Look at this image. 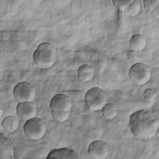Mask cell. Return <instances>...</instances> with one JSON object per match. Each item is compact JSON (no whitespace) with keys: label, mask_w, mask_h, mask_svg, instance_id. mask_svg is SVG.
I'll return each mask as SVG.
<instances>
[{"label":"cell","mask_w":159,"mask_h":159,"mask_svg":"<svg viewBox=\"0 0 159 159\" xmlns=\"http://www.w3.org/2000/svg\"><path fill=\"white\" fill-rule=\"evenodd\" d=\"M159 4L158 0H145L143 1V6L145 9L152 12V11L155 8V7Z\"/></svg>","instance_id":"20"},{"label":"cell","mask_w":159,"mask_h":159,"mask_svg":"<svg viewBox=\"0 0 159 159\" xmlns=\"http://www.w3.org/2000/svg\"><path fill=\"white\" fill-rule=\"evenodd\" d=\"M101 110L102 114L104 118L109 120L115 118L118 113L117 107L112 102L106 103L101 109Z\"/></svg>","instance_id":"15"},{"label":"cell","mask_w":159,"mask_h":159,"mask_svg":"<svg viewBox=\"0 0 159 159\" xmlns=\"http://www.w3.org/2000/svg\"><path fill=\"white\" fill-rule=\"evenodd\" d=\"M50 107L52 111H70L72 101L70 98L65 94H57L51 99Z\"/></svg>","instance_id":"8"},{"label":"cell","mask_w":159,"mask_h":159,"mask_svg":"<svg viewBox=\"0 0 159 159\" xmlns=\"http://www.w3.org/2000/svg\"><path fill=\"white\" fill-rule=\"evenodd\" d=\"M17 116L24 120H28L35 117L37 107L32 101L19 102L16 107Z\"/></svg>","instance_id":"9"},{"label":"cell","mask_w":159,"mask_h":159,"mask_svg":"<svg viewBox=\"0 0 159 159\" xmlns=\"http://www.w3.org/2000/svg\"><path fill=\"white\" fill-rule=\"evenodd\" d=\"M129 77L136 84L142 86L150 80L151 78V71L149 67L145 64L136 63L129 68Z\"/></svg>","instance_id":"5"},{"label":"cell","mask_w":159,"mask_h":159,"mask_svg":"<svg viewBox=\"0 0 159 159\" xmlns=\"http://www.w3.org/2000/svg\"><path fill=\"white\" fill-rule=\"evenodd\" d=\"M89 155L94 159H104L109 153V149L107 144L102 140H94L88 146Z\"/></svg>","instance_id":"7"},{"label":"cell","mask_w":159,"mask_h":159,"mask_svg":"<svg viewBox=\"0 0 159 159\" xmlns=\"http://www.w3.org/2000/svg\"><path fill=\"white\" fill-rule=\"evenodd\" d=\"M152 15L157 19L159 18V4L157 5L155 8L151 12Z\"/></svg>","instance_id":"21"},{"label":"cell","mask_w":159,"mask_h":159,"mask_svg":"<svg viewBox=\"0 0 159 159\" xmlns=\"http://www.w3.org/2000/svg\"><path fill=\"white\" fill-rule=\"evenodd\" d=\"M140 9V3L135 0H132V2L125 9L124 13L129 16L134 17L139 13Z\"/></svg>","instance_id":"16"},{"label":"cell","mask_w":159,"mask_h":159,"mask_svg":"<svg viewBox=\"0 0 159 159\" xmlns=\"http://www.w3.org/2000/svg\"><path fill=\"white\" fill-rule=\"evenodd\" d=\"M129 126L134 136L149 140L156 135L158 121L150 111L141 109L130 116Z\"/></svg>","instance_id":"1"},{"label":"cell","mask_w":159,"mask_h":159,"mask_svg":"<svg viewBox=\"0 0 159 159\" xmlns=\"http://www.w3.org/2000/svg\"><path fill=\"white\" fill-rule=\"evenodd\" d=\"M2 126L4 129L9 132H13L19 126V120L12 116H8L4 118L2 121Z\"/></svg>","instance_id":"14"},{"label":"cell","mask_w":159,"mask_h":159,"mask_svg":"<svg viewBox=\"0 0 159 159\" xmlns=\"http://www.w3.org/2000/svg\"><path fill=\"white\" fill-rule=\"evenodd\" d=\"M78 76L83 81H88L91 80L94 75L93 68L88 64H84L80 66L78 69Z\"/></svg>","instance_id":"13"},{"label":"cell","mask_w":159,"mask_h":159,"mask_svg":"<svg viewBox=\"0 0 159 159\" xmlns=\"http://www.w3.org/2000/svg\"><path fill=\"white\" fill-rule=\"evenodd\" d=\"M144 99L148 102H152L157 96L156 92L152 88L147 89L143 93Z\"/></svg>","instance_id":"19"},{"label":"cell","mask_w":159,"mask_h":159,"mask_svg":"<svg viewBox=\"0 0 159 159\" xmlns=\"http://www.w3.org/2000/svg\"><path fill=\"white\" fill-rule=\"evenodd\" d=\"M70 111H52V116L53 119L58 122L66 121L70 117Z\"/></svg>","instance_id":"17"},{"label":"cell","mask_w":159,"mask_h":159,"mask_svg":"<svg viewBox=\"0 0 159 159\" xmlns=\"http://www.w3.org/2000/svg\"><path fill=\"white\" fill-rule=\"evenodd\" d=\"M35 63L40 68L46 69L52 66L57 60V52L53 45L47 42L41 43L33 54Z\"/></svg>","instance_id":"2"},{"label":"cell","mask_w":159,"mask_h":159,"mask_svg":"<svg viewBox=\"0 0 159 159\" xmlns=\"http://www.w3.org/2000/svg\"><path fill=\"white\" fill-rule=\"evenodd\" d=\"M14 150L9 140L2 134H0V158L1 159H13Z\"/></svg>","instance_id":"10"},{"label":"cell","mask_w":159,"mask_h":159,"mask_svg":"<svg viewBox=\"0 0 159 159\" xmlns=\"http://www.w3.org/2000/svg\"><path fill=\"white\" fill-rule=\"evenodd\" d=\"M132 0H124V1H112L114 6L119 11L124 12L127 6L132 2Z\"/></svg>","instance_id":"18"},{"label":"cell","mask_w":159,"mask_h":159,"mask_svg":"<svg viewBox=\"0 0 159 159\" xmlns=\"http://www.w3.org/2000/svg\"><path fill=\"white\" fill-rule=\"evenodd\" d=\"M147 45V40L144 36L137 34L132 35L129 40V45L130 48L137 52L143 50Z\"/></svg>","instance_id":"12"},{"label":"cell","mask_w":159,"mask_h":159,"mask_svg":"<svg viewBox=\"0 0 159 159\" xmlns=\"http://www.w3.org/2000/svg\"><path fill=\"white\" fill-rule=\"evenodd\" d=\"M107 95L100 88L93 87L90 88L85 94L84 102L91 111H96L101 109L107 103Z\"/></svg>","instance_id":"3"},{"label":"cell","mask_w":159,"mask_h":159,"mask_svg":"<svg viewBox=\"0 0 159 159\" xmlns=\"http://www.w3.org/2000/svg\"><path fill=\"white\" fill-rule=\"evenodd\" d=\"M23 129L25 136L33 140L42 139L47 130V127L44 122L35 117L26 120Z\"/></svg>","instance_id":"4"},{"label":"cell","mask_w":159,"mask_h":159,"mask_svg":"<svg viewBox=\"0 0 159 159\" xmlns=\"http://www.w3.org/2000/svg\"><path fill=\"white\" fill-rule=\"evenodd\" d=\"M80 158L77 153L68 148H55L51 150L48 154L47 158Z\"/></svg>","instance_id":"11"},{"label":"cell","mask_w":159,"mask_h":159,"mask_svg":"<svg viewBox=\"0 0 159 159\" xmlns=\"http://www.w3.org/2000/svg\"><path fill=\"white\" fill-rule=\"evenodd\" d=\"M0 111H1V115H0V117L1 118L2 117V115H3V109H2V107L1 106H0Z\"/></svg>","instance_id":"22"},{"label":"cell","mask_w":159,"mask_h":159,"mask_svg":"<svg viewBox=\"0 0 159 159\" xmlns=\"http://www.w3.org/2000/svg\"><path fill=\"white\" fill-rule=\"evenodd\" d=\"M13 94L18 102L32 101L35 99L36 90L31 83L22 81L18 83L15 86Z\"/></svg>","instance_id":"6"}]
</instances>
